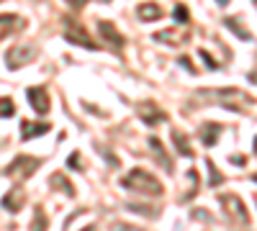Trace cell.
Here are the masks:
<instances>
[{
	"instance_id": "cell-1",
	"label": "cell",
	"mask_w": 257,
	"mask_h": 231,
	"mask_svg": "<svg viewBox=\"0 0 257 231\" xmlns=\"http://www.w3.org/2000/svg\"><path fill=\"white\" fill-rule=\"evenodd\" d=\"M123 187L137 190V193H147V195H162V185L147 170H132L123 177Z\"/></svg>"
},
{
	"instance_id": "cell-2",
	"label": "cell",
	"mask_w": 257,
	"mask_h": 231,
	"mask_svg": "<svg viewBox=\"0 0 257 231\" xmlns=\"http://www.w3.org/2000/svg\"><path fill=\"white\" fill-rule=\"evenodd\" d=\"M39 167V159H31V157H18L16 162H11L6 167V175L13 177V180H26L34 170Z\"/></svg>"
},
{
	"instance_id": "cell-3",
	"label": "cell",
	"mask_w": 257,
	"mask_h": 231,
	"mask_svg": "<svg viewBox=\"0 0 257 231\" xmlns=\"http://www.w3.org/2000/svg\"><path fill=\"white\" fill-rule=\"evenodd\" d=\"M221 208H224V211H226L234 221H237V218H239V223H247V221H249L244 205H242V200H239L237 195H221Z\"/></svg>"
},
{
	"instance_id": "cell-4",
	"label": "cell",
	"mask_w": 257,
	"mask_h": 231,
	"mask_svg": "<svg viewBox=\"0 0 257 231\" xmlns=\"http://www.w3.org/2000/svg\"><path fill=\"white\" fill-rule=\"evenodd\" d=\"M137 113H139V118L147 123V126H155V123H162L167 116H165V111H160L155 103H149V100H144V103H139L137 106Z\"/></svg>"
},
{
	"instance_id": "cell-5",
	"label": "cell",
	"mask_w": 257,
	"mask_h": 231,
	"mask_svg": "<svg viewBox=\"0 0 257 231\" xmlns=\"http://www.w3.org/2000/svg\"><path fill=\"white\" fill-rule=\"evenodd\" d=\"M26 95H29V106H31L36 113H47V111L52 108L47 88H29V90H26Z\"/></svg>"
},
{
	"instance_id": "cell-6",
	"label": "cell",
	"mask_w": 257,
	"mask_h": 231,
	"mask_svg": "<svg viewBox=\"0 0 257 231\" xmlns=\"http://www.w3.org/2000/svg\"><path fill=\"white\" fill-rule=\"evenodd\" d=\"M64 36H67L70 44H80V47H85V49H98V44H95V41H90V36L85 34V31L75 24V21H72V24L67 21V34H64Z\"/></svg>"
},
{
	"instance_id": "cell-7",
	"label": "cell",
	"mask_w": 257,
	"mask_h": 231,
	"mask_svg": "<svg viewBox=\"0 0 257 231\" xmlns=\"http://www.w3.org/2000/svg\"><path fill=\"white\" fill-rule=\"evenodd\" d=\"M31 57H34V49H31V47H18V49H11V52H8V67H11V70L24 67Z\"/></svg>"
},
{
	"instance_id": "cell-8",
	"label": "cell",
	"mask_w": 257,
	"mask_h": 231,
	"mask_svg": "<svg viewBox=\"0 0 257 231\" xmlns=\"http://www.w3.org/2000/svg\"><path fill=\"white\" fill-rule=\"evenodd\" d=\"M47 131H49V123H29V121L21 123V136H24V141H29L34 136H41Z\"/></svg>"
},
{
	"instance_id": "cell-9",
	"label": "cell",
	"mask_w": 257,
	"mask_h": 231,
	"mask_svg": "<svg viewBox=\"0 0 257 231\" xmlns=\"http://www.w3.org/2000/svg\"><path fill=\"white\" fill-rule=\"evenodd\" d=\"M98 29H100V34H103L105 39H108L116 49H121V47H123V36H121V34L108 24V21H98Z\"/></svg>"
},
{
	"instance_id": "cell-10",
	"label": "cell",
	"mask_w": 257,
	"mask_h": 231,
	"mask_svg": "<svg viewBox=\"0 0 257 231\" xmlns=\"http://www.w3.org/2000/svg\"><path fill=\"white\" fill-rule=\"evenodd\" d=\"M3 208L6 211H21V208H24V190H21V187H13V193H8L6 198H3Z\"/></svg>"
},
{
	"instance_id": "cell-11",
	"label": "cell",
	"mask_w": 257,
	"mask_h": 231,
	"mask_svg": "<svg viewBox=\"0 0 257 231\" xmlns=\"http://www.w3.org/2000/svg\"><path fill=\"white\" fill-rule=\"evenodd\" d=\"M18 29H21V18L18 16H0V39H8Z\"/></svg>"
},
{
	"instance_id": "cell-12",
	"label": "cell",
	"mask_w": 257,
	"mask_h": 231,
	"mask_svg": "<svg viewBox=\"0 0 257 231\" xmlns=\"http://www.w3.org/2000/svg\"><path fill=\"white\" fill-rule=\"evenodd\" d=\"M219 134H221V126L206 123L203 129H201V141H203L206 146H213V144H216V139H219Z\"/></svg>"
},
{
	"instance_id": "cell-13",
	"label": "cell",
	"mask_w": 257,
	"mask_h": 231,
	"mask_svg": "<svg viewBox=\"0 0 257 231\" xmlns=\"http://www.w3.org/2000/svg\"><path fill=\"white\" fill-rule=\"evenodd\" d=\"M137 13H139L142 21H160V18H162V8L155 6V3H144V6H139Z\"/></svg>"
},
{
	"instance_id": "cell-14",
	"label": "cell",
	"mask_w": 257,
	"mask_h": 231,
	"mask_svg": "<svg viewBox=\"0 0 257 231\" xmlns=\"http://www.w3.org/2000/svg\"><path fill=\"white\" fill-rule=\"evenodd\" d=\"M149 146H152V152L160 157V164L165 167V170H170V159H167V154H165V149H162L160 139H157V136H155V139H149Z\"/></svg>"
},
{
	"instance_id": "cell-15",
	"label": "cell",
	"mask_w": 257,
	"mask_h": 231,
	"mask_svg": "<svg viewBox=\"0 0 257 231\" xmlns=\"http://www.w3.org/2000/svg\"><path fill=\"white\" fill-rule=\"evenodd\" d=\"M173 141H175V146H178V152L183 154V157H190L193 154V149L185 144V134L183 131H173Z\"/></svg>"
},
{
	"instance_id": "cell-16",
	"label": "cell",
	"mask_w": 257,
	"mask_h": 231,
	"mask_svg": "<svg viewBox=\"0 0 257 231\" xmlns=\"http://www.w3.org/2000/svg\"><path fill=\"white\" fill-rule=\"evenodd\" d=\"M16 113V106L8 100V98H0V118H8Z\"/></svg>"
},
{
	"instance_id": "cell-17",
	"label": "cell",
	"mask_w": 257,
	"mask_h": 231,
	"mask_svg": "<svg viewBox=\"0 0 257 231\" xmlns=\"http://www.w3.org/2000/svg\"><path fill=\"white\" fill-rule=\"evenodd\" d=\"M31 231H47V218H44V211H41V208H36V221H34Z\"/></svg>"
},
{
	"instance_id": "cell-18",
	"label": "cell",
	"mask_w": 257,
	"mask_h": 231,
	"mask_svg": "<svg viewBox=\"0 0 257 231\" xmlns=\"http://www.w3.org/2000/svg\"><path fill=\"white\" fill-rule=\"evenodd\" d=\"M226 26H229L231 31H239V36H242V39H249V34L244 31V26L239 24V21H234V18H226Z\"/></svg>"
},
{
	"instance_id": "cell-19",
	"label": "cell",
	"mask_w": 257,
	"mask_h": 231,
	"mask_svg": "<svg viewBox=\"0 0 257 231\" xmlns=\"http://www.w3.org/2000/svg\"><path fill=\"white\" fill-rule=\"evenodd\" d=\"M175 16H178L180 24H188V8H185V6H178V8H175Z\"/></svg>"
},
{
	"instance_id": "cell-20",
	"label": "cell",
	"mask_w": 257,
	"mask_h": 231,
	"mask_svg": "<svg viewBox=\"0 0 257 231\" xmlns=\"http://www.w3.org/2000/svg\"><path fill=\"white\" fill-rule=\"evenodd\" d=\"M208 172H211V185H219L221 182V175L213 170V162H208Z\"/></svg>"
},
{
	"instance_id": "cell-21",
	"label": "cell",
	"mask_w": 257,
	"mask_h": 231,
	"mask_svg": "<svg viewBox=\"0 0 257 231\" xmlns=\"http://www.w3.org/2000/svg\"><path fill=\"white\" fill-rule=\"evenodd\" d=\"M77 159H80V157H77V154H72L67 164H70V167H75V170H80V164H77Z\"/></svg>"
},
{
	"instance_id": "cell-22",
	"label": "cell",
	"mask_w": 257,
	"mask_h": 231,
	"mask_svg": "<svg viewBox=\"0 0 257 231\" xmlns=\"http://www.w3.org/2000/svg\"><path fill=\"white\" fill-rule=\"evenodd\" d=\"M70 3H72L75 8H80V6H85V0H70Z\"/></svg>"
},
{
	"instance_id": "cell-23",
	"label": "cell",
	"mask_w": 257,
	"mask_h": 231,
	"mask_svg": "<svg viewBox=\"0 0 257 231\" xmlns=\"http://www.w3.org/2000/svg\"><path fill=\"white\" fill-rule=\"evenodd\" d=\"M229 3V0H219V6H226Z\"/></svg>"
},
{
	"instance_id": "cell-24",
	"label": "cell",
	"mask_w": 257,
	"mask_h": 231,
	"mask_svg": "<svg viewBox=\"0 0 257 231\" xmlns=\"http://www.w3.org/2000/svg\"><path fill=\"white\" fill-rule=\"evenodd\" d=\"M254 154H257V136H254Z\"/></svg>"
}]
</instances>
